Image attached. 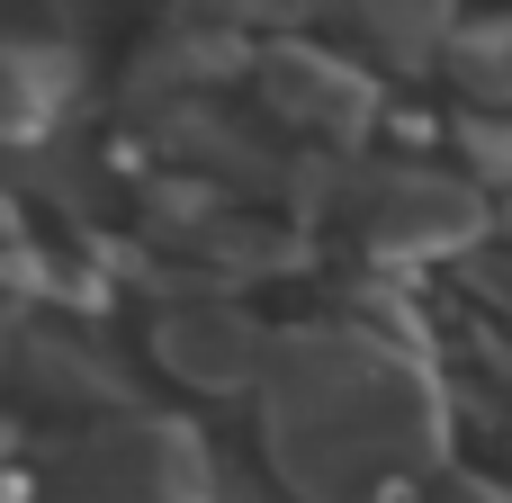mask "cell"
Masks as SVG:
<instances>
[{"instance_id":"obj_4","label":"cell","mask_w":512,"mask_h":503,"mask_svg":"<svg viewBox=\"0 0 512 503\" xmlns=\"http://www.w3.org/2000/svg\"><path fill=\"white\" fill-rule=\"evenodd\" d=\"M252 90H261V117H270L288 144L324 153V162H369V153L387 144V117H396V90H387L360 54H342L324 27L261 45Z\"/></svg>"},{"instance_id":"obj_5","label":"cell","mask_w":512,"mask_h":503,"mask_svg":"<svg viewBox=\"0 0 512 503\" xmlns=\"http://www.w3.org/2000/svg\"><path fill=\"white\" fill-rule=\"evenodd\" d=\"M144 360L189 387V396H261L270 387V360H279V324L252 315L234 288H207V279H180L162 306H144Z\"/></svg>"},{"instance_id":"obj_8","label":"cell","mask_w":512,"mask_h":503,"mask_svg":"<svg viewBox=\"0 0 512 503\" xmlns=\"http://www.w3.org/2000/svg\"><path fill=\"white\" fill-rule=\"evenodd\" d=\"M81 90H90V54L72 27L54 18H18L0 45V126H9V162L45 153L63 135H81Z\"/></svg>"},{"instance_id":"obj_13","label":"cell","mask_w":512,"mask_h":503,"mask_svg":"<svg viewBox=\"0 0 512 503\" xmlns=\"http://www.w3.org/2000/svg\"><path fill=\"white\" fill-rule=\"evenodd\" d=\"M216 503H288V495H279V486H270L261 468H243V459H225V468H216Z\"/></svg>"},{"instance_id":"obj_14","label":"cell","mask_w":512,"mask_h":503,"mask_svg":"<svg viewBox=\"0 0 512 503\" xmlns=\"http://www.w3.org/2000/svg\"><path fill=\"white\" fill-rule=\"evenodd\" d=\"M477 423L495 432V450H504V468H512V387H486V405H477Z\"/></svg>"},{"instance_id":"obj_7","label":"cell","mask_w":512,"mask_h":503,"mask_svg":"<svg viewBox=\"0 0 512 503\" xmlns=\"http://www.w3.org/2000/svg\"><path fill=\"white\" fill-rule=\"evenodd\" d=\"M261 72V36H243L225 9H171L144 27V45L126 54V117H162L189 99H225L234 81Z\"/></svg>"},{"instance_id":"obj_1","label":"cell","mask_w":512,"mask_h":503,"mask_svg":"<svg viewBox=\"0 0 512 503\" xmlns=\"http://www.w3.org/2000/svg\"><path fill=\"white\" fill-rule=\"evenodd\" d=\"M252 432H261V477L288 503H423L441 477H459L450 369L360 333L351 315L279 324Z\"/></svg>"},{"instance_id":"obj_11","label":"cell","mask_w":512,"mask_h":503,"mask_svg":"<svg viewBox=\"0 0 512 503\" xmlns=\"http://www.w3.org/2000/svg\"><path fill=\"white\" fill-rule=\"evenodd\" d=\"M450 162L504 207L512 198V117H495V108H450Z\"/></svg>"},{"instance_id":"obj_2","label":"cell","mask_w":512,"mask_h":503,"mask_svg":"<svg viewBox=\"0 0 512 503\" xmlns=\"http://www.w3.org/2000/svg\"><path fill=\"white\" fill-rule=\"evenodd\" d=\"M342 234V252L378 279H414V270H468L477 252H495V198L459 171V162H423V153H369L333 171L324 225Z\"/></svg>"},{"instance_id":"obj_3","label":"cell","mask_w":512,"mask_h":503,"mask_svg":"<svg viewBox=\"0 0 512 503\" xmlns=\"http://www.w3.org/2000/svg\"><path fill=\"white\" fill-rule=\"evenodd\" d=\"M216 450L180 414H126L99 432H36L9 441V503H216Z\"/></svg>"},{"instance_id":"obj_6","label":"cell","mask_w":512,"mask_h":503,"mask_svg":"<svg viewBox=\"0 0 512 503\" xmlns=\"http://www.w3.org/2000/svg\"><path fill=\"white\" fill-rule=\"evenodd\" d=\"M9 387L27 414H54L63 432H99L144 405V378L126 369V351L99 324H63V315H9Z\"/></svg>"},{"instance_id":"obj_9","label":"cell","mask_w":512,"mask_h":503,"mask_svg":"<svg viewBox=\"0 0 512 503\" xmlns=\"http://www.w3.org/2000/svg\"><path fill=\"white\" fill-rule=\"evenodd\" d=\"M315 27L360 54L387 90H414V81H450V45H459V9H423V0H378V9H315Z\"/></svg>"},{"instance_id":"obj_10","label":"cell","mask_w":512,"mask_h":503,"mask_svg":"<svg viewBox=\"0 0 512 503\" xmlns=\"http://www.w3.org/2000/svg\"><path fill=\"white\" fill-rule=\"evenodd\" d=\"M450 90L459 108H495L512 117V18H468L450 45Z\"/></svg>"},{"instance_id":"obj_12","label":"cell","mask_w":512,"mask_h":503,"mask_svg":"<svg viewBox=\"0 0 512 503\" xmlns=\"http://www.w3.org/2000/svg\"><path fill=\"white\" fill-rule=\"evenodd\" d=\"M423 503H512V477H486V468H459V477H441Z\"/></svg>"}]
</instances>
